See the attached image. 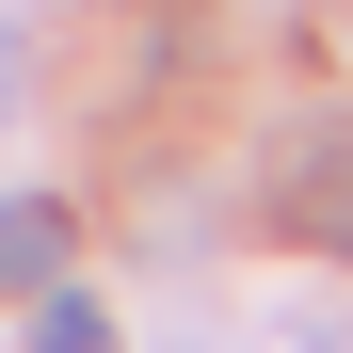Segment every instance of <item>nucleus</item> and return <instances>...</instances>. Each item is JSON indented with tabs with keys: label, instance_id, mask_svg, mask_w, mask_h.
<instances>
[{
	"label": "nucleus",
	"instance_id": "3",
	"mask_svg": "<svg viewBox=\"0 0 353 353\" xmlns=\"http://www.w3.org/2000/svg\"><path fill=\"white\" fill-rule=\"evenodd\" d=\"M32 353H112V305H81V289L48 273V289H32Z\"/></svg>",
	"mask_w": 353,
	"mask_h": 353
},
{
	"label": "nucleus",
	"instance_id": "2",
	"mask_svg": "<svg viewBox=\"0 0 353 353\" xmlns=\"http://www.w3.org/2000/svg\"><path fill=\"white\" fill-rule=\"evenodd\" d=\"M65 257H81V225H65V209H48V193H0V305H32Z\"/></svg>",
	"mask_w": 353,
	"mask_h": 353
},
{
	"label": "nucleus",
	"instance_id": "1",
	"mask_svg": "<svg viewBox=\"0 0 353 353\" xmlns=\"http://www.w3.org/2000/svg\"><path fill=\"white\" fill-rule=\"evenodd\" d=\"M273 209L305 225L321 257H353V129H337V112H321V129H305V145L273 161Z\"/></svg>",
	"mask_w": 353,
	"mask_h": 353
},
{
	"label": "nucleus",
	"instance_id": "4",
	"mask_svg": "<svg viewBox=\"0 0 353 353\" xmlns=\"http://www.w3.org/2000/svg\"><path fill=\"white\" fill-rule=\"evenodd\" d=\"M17 81H32V32H17V17H0V112H17Z\"/></svg>",
	"mask_w": 353,
	"mask_h": 353
}]
</instances>
